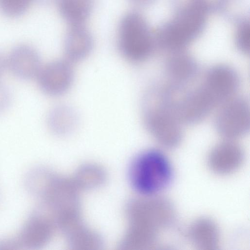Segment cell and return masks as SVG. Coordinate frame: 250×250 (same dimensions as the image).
<instances>
[{"label":"cell","mask_w":250,"mask_h":250,"mask_svg":"<svg viewBox=\"0 0 250 250\" xmlns=\"http://www.w3.org/2000/svg\"><path fill=\"white\" fill-rule=\"evenodd\" d=\"M208 13L199 0H189L180 8L171 20L159 27L156 32V42L162 48L171 53L184 50L203 31Z\"/></svg>","instance_id":"obj_1"},{"label":"cell","mask_w":250,"mask_h":250,"mask_svg":"<svg viewBox=\"0 0 250 250\" xmlns=\"http://www.w3.org/2000/svg\"><path fill=\"white\" fill-rule=\"evenodd\" d=\"M143 119L147 130L162 146L173 148L181 142L183 123L174 111L170 94L166 88L146 95Z\"/></svg>","instance_id":"obj_2"},{"label":"cell","mask_w":250,"mask_h":250,"mask_svg":"<svg viewBox=\"0 0 250 250\" xmlns=\"http://www.w3.org/2000/svg\"><path fill=\"white\" fill-rule=\"evenodd\" d=\"M173 170L167 156L161 150L149 149L136 156L131 163L129 178L134 190L144 196L157 194L171 184Z\"/></svg>","instance_id":"obj_3"},{"label":"cell","mask_w":250,"mask_h":250,"mask_svg":"<svg viewBox=\"0 0 250 250\" xmlns=\"http://www.w3.org/2000/svg\"><path fill=\"white\" fill-rule=\"evenodd\" d=\"M119 47L123 57L138 63L152 53L154 41L147 23L140 14L130 13L122 20L119 26Z\"/></svg>","instance_id":"obj_4"},{"label":"cell","mask_w":250,"mask_h":250,"mask_svg":"<svg viewBox=\"0 0 250 250\" xmlns=\"http://www.w3.org/2000/svg\"><path fill=\"white\" fill-rule=\"evenodd\" d=\"M134 216L135 228L159 233L174 224L176 211L169 199L156 195L145 196L136 201Z\"/></svg>","instance_id":"obj_5"},{"label":"cell","mask_w":250,"mask_h":250,"mask_svg":"<svg viewBox=\"0 0 250 250\" xmlns=\"http://www.w3.org/2000/svg\"><path fill=\"white\" fill-rule=\"evenodd\" d=\"M216 128L227 140H233L245 135L250 128L249 103L242 97L234 96L220 106L215 117Z\"/></svg>","instance_id":"obj_6"},{"label":"cell","mask_w":250,"mask_h":250,"mask_svg":"<svg viewBox=\"0 0 250 250\" xmlns=\"http://www.w3.org/2000/svg\"><path fill=\"white\" fill-rule=\"evenodd\" d=\"M37 79L40 88L50 96L68 91L74 80L72 64L66 59L54 61L42 66Z\"/></svg>","instance_id":"obj_7"},{"label":"cell","mask_w":250,"mask_h":250,"mask_svg":"<svg viewBox=\"0 0 250 250\" xmlns=\"http://www.w3.org/2000/svg\"><path fill=\"white\" fill-rule=\"evenodd\" d=\"M51 231L50 216L36 208L15 237L19 249H40L48 241Z\"/></svg>","instance_id":"obj_8"},{"label":"cell","mask_w":250,"mask_h":250,"mask_svg":"<svg viewBox=\"0 0 250 250\" xmlns=\"http://www.w3.org/2000/svg\"><path fill=\"white\" fill-rule=\"evenodd\" d=\"M245 159L242 147L233 140H227L214 146L209 152V168L219 175H228L237 171Z\"/></svg>","instance_id":"obj_9"},{"label":"cell","mask_w":250,"mask_h":250,"mask_svg":"<svg viewBox=\"0 0 250 250\" xmlns=\"http://www.w3.org/2000/svg\"><path fill=\"white\" fill-rule=\"evenodd\" d=\"M6 64L15 76L25 80L36 78L42 66L37 51L24 44L17 46L12 50Z\"/></svg>","instance_id":"obj_10"},{"label":"cell","mask_w":250,"mask_h":250,"mask_svg":"<svg viewBox=\"0 0 250 250\" xmlns=\"http://www.w3.org/2000/svg\"><path fill=\"white\" fill-rule=\"evenodd\" d=\"M188 237L198 249L214 250L219 245L220 232L212 219L202 217L191 224L188 230Z\"/></svg>","instance_id":"obj_11"},{"label":"cell","mask_w":250,"mask_h":250,"mask_svg":"<svg viewBox=\"0 0 250 250\" xmlns=\"http://www.w3.org/2000/svg\"><path fill=\"white\" fill-rule=\"evenodd\" d=\"M171 53L166 64V73L172 85L182 87L196 76L198 65L194 59L184 50Z\"/></svg>","instance_id":"obj_12"},{"label":"cell","mask_w":250,"mask_h":250,"mask_svg":"<svg viewBox=\"0 0 250 250\" xmlns=\"http://www.w3.org/2000/svg\"><path fill=\"white\" fill-rule=\"evenodd\" d=\"M92 46V38L87 31L80 25H74L65 39V59L72 64L82 61L90 54Z\"/></svg>","instance_id":"obj_13"},{"label":"cell","mask_w":250,"mask_h":250,"mask_svg":"<svg viewBox=\"0 0 250 250\" xmlns=\"http://www.w3.org/2000/svg\"><path fill=\"white\" fill-rule=\"evenodd\" d=\"M78 117L75 111L67 106L59 105L49 112L47 123L50 130L57 134H65L76 126Z\"/></svg>","instance_id":"obj_14"},{"label":"cell","mask_w":250,"mask_h":250,"mask_svg":"<svg viewBox=\"0 0 250 250\" xmlns=\"http://www.w3.org/2000/svg\"><path fill=\"white\" fill-rule=\"evenodd\" d=\"M52 175L40 167L32 168L26 173L24 185L32 195L43 199L46 194L53 179Z\"/></svg>","instance_id":"obj_15"},{"label":"cell","mask_w":250,"mask_h":250,"mask_svg":"<svg viewBox=\"0 0 250 250\" xmlns=\"http://www.w3.org/2000/svg\"><path fill=\"white\" fill-rule=\"evenodd\" d=\"M92 0H59L60 11L74 25H80L89 15Z\"/></svg>","instance_id":"obj_16"},{"label":"cell","mask_w":250,"mask_h":250,"mask_svg":"<svg viewBox=\"0 0 250 250\" xmlns=\"http://www.w3.org/2000/svg\"><path fill=\"white\" fill-rule=\"evenodd\" d=\"M34 0H0V11L8 17H18L24 13Z\"/></svg>","instance_id":"obj_17"},{"label":"cell","mask_w":250,"mask_h":250,"mask_svg":"<svg viewBox=\"0 0 250 250\" xmlns=\"http://www.w3.org/2000/svg\"><path fill=\"white\" fill-rule=\"evenodd\" d=\"M250 26L248 20H243L238 24L235 41L238 49L245 54L250 52Z\"/></svg>","instance_id":"obj_18"},{"label":"cell","mask_w":250,"mask_h":250,"mask_svg":"<svg viewBox=\"0 0 250 250\" xmlns=\"http://www.w3.org/2000/svg\"><path fill=\"white\" fill-rule=\"evenodd\" d=\"M10 92L4 84L0 82V113L5 111L11 102Z\"/></svg>","instance_id":"obj_19"},{"label":"cell","mask_w":250,"mask_h":250,"mask_svg":"<svg viewBox=\"0 0 250 250\" xmlns=\"http://www.w3.org/2000/svg\"><path fill=\"white\" fill-rule=\"evenodd\" d=\"M6 65V61L0 54V76L2 74Z\"/></svg>","instance_id":"obj_20"},{"label":"cell","mask_w":250,"mask_h":250,"mask_svg":"<svg viewBox=\"0 0 250 250\" xmlns=\"http://www.w3.org/2000/svg\"><path fill=\"white\" fill-rule=\"evenodd\" d=\"M136 4L141 5H147L151 4L155 0H132Z\"/></svg>","instance_id":"obj_21"}]
</instances>
